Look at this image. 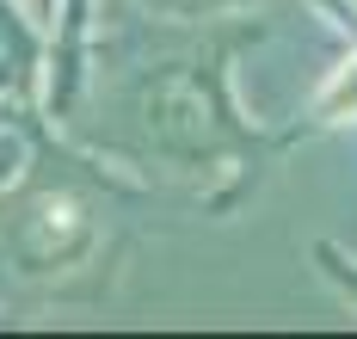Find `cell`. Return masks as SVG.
<instances>
[{
  "label": "cell",
  "instance_id": "cell-1",
  "mask_svg": "<svg viewBox=\"0 0 357 339\" xmlns=\"http://www.w3.org/2000/svg\"><path fill=\"white\" fill-rule=\"evenodd\" d=\"M259 43L247 13L228 19H148V31L111 43L93 105L74 117V142L111 167L173 186H228V210L278 160L296 130L265 136L234 105V56Z\"/></svg>",
  "mask_w": 357,
  "mask_h": 339
},
{
  "label": "cell",
  "instance_id": "cell-2",
  "mask_svg": "<svg viewBox=\"0 0 357 339\" xmlns=\"http://www.w3.org/2000/svg\"><path fill=\"white\" fill-rule=\"evenodd\" d=\"M117 179L99 154H68L43 130H31V160L0 191V296L19 290H68L74 278L99 271L111 253L105 204Z\"/></svg>",
  "mask_w": 357,
  "mask_h": 339
},
{
  "label": "cell",
  "instance_id": "cell-3",
  "mask_svg": "<svg viewBox=\"0 0 357 339\" xmlns=\"http://www.w3.org/2000/svg\"><path fill=\"white\" fill-rule=\"evenodd\" d=\"M37 80H43V38L13 0H0V105H13L25 136L43 130L37 123Z\"/></svg>",
  "mask_w": 357,
  "mask_h": 339
},
{
  "label": "cell",
  "instance_id": "cell-4",
  "mask_svg": "<svg viewBox=\"0 0 357 339\" xmlns=\"http://www.w3.org/2000/svg\"><path fill=\"white\" fill-rule=\"evenodd\" d=\"M148 19H228V13H252V6H271V0H130Z\"/></svg>",
  "mask_w": 357,
  "mask_h": 339
},
{
  "label": "cell",
  "instance_id": "cell-5",
  "mask_svg": "<svg viewBox=\"0 0 357 339\" xmlns=\"http://www.w3.org/2000/svg\"><path fill=\"white\" fill-rule=\"evenodd\" d=\"M19 167H25V160H19V149H13V142H0V191H6V179H13Z\"/></svg>",
  "mask_w": 357,
  "mask_h": 339
},
{
  "label": "cell",
  "instance_id": "cell-6",
  "mask_svg": "<svg viewBox=\"0 0 357 339\" xmlns=\"http://www.w3.org/2000/svg\"><path fill=\"white\" fill-rule=\"evenodd\" d=\"M326 6H333V13L345 19V31H357V0H326Z\"/></svg>",
  "mask_w": 357,
  "mask_h": 339
},
{
  "label": "cell",
  "instance_id": "cell-7",
  "mask_svg": "<svg viewBox=\"0 0 357 339\" xmlns=\"http://www.w3.org/2000/svg\"><path fill=\"white\" fill-rule=\"evenodd\" d=\"M56 6H62V0H31V13H37V19H56Z\"/></svg>",
  "mask_w": 357,
  "mask_h": 339
},
{
  "label": "cell",
  "instance_id": "cell-8",
  "mask_svg": "<svg viewBox=\"0 0 357 339\" xmlns=\"http://www.w3.org/2000/svg\"><path fill=\"white\" fill-rule=\"evenodd\" d=\"M345 296H357V278H345Z\"/></svg>",
  "mask_w": 357,
  "mask_h": 339
}]
</instances>
